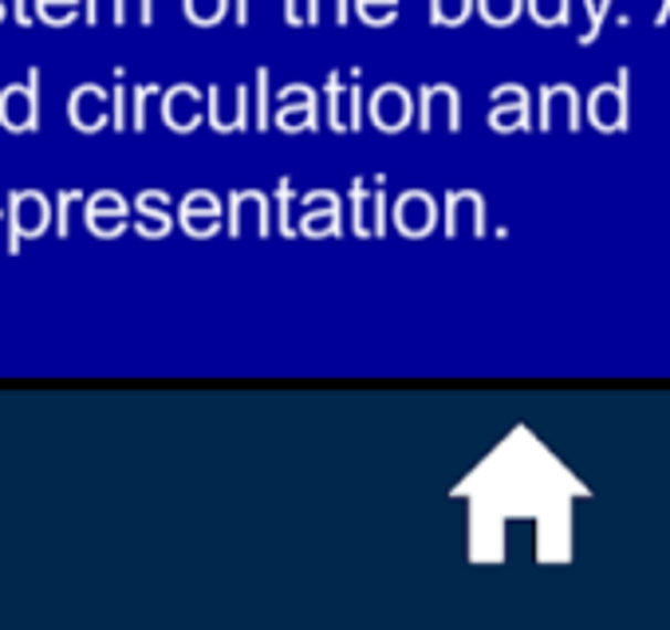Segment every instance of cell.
Instances as JSON below:
<instances>
[{
  "instance_id": "cell-5",
  "label": "cell",
  "mask_w": 670,
  "mask_h": 630,
  "mask_svg": "<svg viewBox=\"0 0 670 630\" xmlns=\"http://www.w3.org/2000/svg\"><path fill=\"white\" fill-rule=\"evenodd\" d=\"M399 221H402V229L407 233H426L430 229V209H426V201L422 198H407L402 201V209H399Z\"/></svg>"
},
{
  "instance_id": "cell-7",
  "label": "cell",
  "mask_w": 670,
  "mask_h": 630,
  "mask_svg": "<svg viewBox=\"0 0 670 630\" xmlns=\"http://www.w3.org/2000/svg\"><path fill=\"white\" fill-rule=\"evenodd\" d=\"M186 9H190L193 20H218L226 12V0H186Z\"/></svg>"
},
{
  "instance_id": "cell-6",
  "label": "cell",
  "mask_w": 670,
  "mask_h": 630,
  "mask_svg": "<svg viewBox=\"0 0 670 630\" xmlns=\"http://www.w3.org/2000/svg\"><path fill=\"white\" fill-rule=\"evenodd\" d=\"M20 206V229H24V233H40V229H44V201L40 198H20L17 201Z\"/></svg>"
},
{
  "instance_id": "cell-3",
  "label": "cell",
  "mask_w": 670,
  "mask_h": 630,
  "mask_svg": "<svg viewBox=\"0 0 670 630\" xmlns=\"http://www.w3.org/2000/svg\"><path fill=\"white\" fill-rule=\"evenodd\" d=\"M166 115H170V123L178 130H190V123L198 118V95L190 87H178L170 95V103H166Z\"/></svg>"
},
{
  "instance_id": "cell-1",
  "label": "cell",
  "mask_w": 670,
  "mask_h": 630,
  "mask_svg": "<svg viewBox=\"0 0 670 630\" xmlns=\"http://www.w3.org/2000/svg\"><path fill=\"white\" fill-rule=\"evenodd\" d=\"M0 118H4V126H12V130H28L32 118H36V103H32L28 91L12 87L9 95L0 99Z\"/></svg>"
},
{
  "instance_id": "cell-4",
  "label": "cell",
  "mask_w": 670,
  "mask_h": 630,
  "mask_svg": "<svg viewBox=\"0 0 670 630\" xmlns=\"http://www.w3.org/2000/svg\"><path fill=\"white\" fill-rule=\"evenodd\" d=\"M402 115H407V103H402V91H379V99H375V118H379V126H387V130H399Z\"/></svg>"
},
{
  "instance_id": "cell-2",
  "label": "cell",
  "mask_w": 670,
  "mask_h": 630,
  "mask_svg": "<svg viewBox=\"0 0 670 630\" xmlns=\"http://www.w3.org/2000/svg\"><path fill=\"white\" fill-rule=\"evenodd\" d=\"M72 115H75V123H80L83 130H95V126L103 123V91L83 87L80 95H75V103H72Z\"/></svg>"
}]
</instances>
